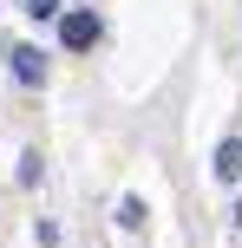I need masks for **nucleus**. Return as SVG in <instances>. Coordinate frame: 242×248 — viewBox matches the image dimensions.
Instances as JSON below:
<instances>
[{
	"label": "nucleus",
	"instance_id": "6",
	"mask_svg": "<svg viewBox=\"0 0 242 248\" xmlns=\"http://www.w3.org/2000/svg\"><path fill=\"white\" fill-rule=\"evenodd\" d=\"M236 229H242V202H236Z\"/></svg>",
	"mask_w": 242,
	"mask_h": 248
},
{
	"label": "nucleus",
	"instance_id": "2",
	"mask_svg": "<svg viewBox=\"0 0 242 248\" xmlns=\"http://www.w3.org/2000/svg\"><path fill=\"white\" fill-rule=\"evenodd\" d=\"M7 65H13V78H20V85H39V78H46V65H39L33 46H7Z\"/></svg>",
	"mask_w": 242,
	"mask_h": 248
},
{
	"label": "nucleus",
	"instance_id": "5",
	"mask_svg": "<svg viewBox=\"0 0 242 248\" xmlns=\"http://www.w3.org/2000/svg\"><path fill=\"white\" fill-rule=\"evenodd\" d=\"M26 13H33V20H52V13H59V0H26Z\"/></svg>",
	"mask_w": 242,
	"mask_h": 248
},
{
	"label": "nucleus",
	"instance_id": "4",
	"mask_svg": "<svg viewBox=\"0 0 242 248\" xmlns=\"http://www.w3.org/2000/svg\"><path fill=\"white\" fill-rule=\"evenodd\" d=\"M118 222H125V229H144V202L125 196V202H118Z\"/></svg>",
	"mask_w": 242,
	"mask_h": 248
},
{
	"label": "nucleus",
	"instance_id": "3",
	"mask_svg": "<svg viewBox=\"0 0 242 248\" xmlns=\"http://www.w3.org/2000/svg\"><path fill=\"white\" fill-rule=\"evenodd\" d=\"M216 176H223V183H242V137L216 144Z\"/></svg>",
	"mask_w": 242,
	"mask_h": 248
},
{
	"label": "nucleus",
	"instance_id": "1",
	"mask_svg": "<svg viewBox=\"0 0 242 248\" xmlns=\"http://www.w3.org/2000/svg\"><path fill=\"white\" fill-rule=\"evenodd\" d=\"M59 39H65L72 52H85L92 39H98V20H92V13H65V20H59Z\"/></svg>",
	"mask_w": 242,
	"mask_h": 248
}]
</instances>
